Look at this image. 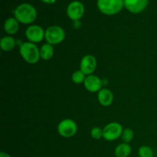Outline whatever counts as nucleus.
<instances>
[{
	"label": "nucleus",
	"instance_id": "nucleus-1",
	"mask_svg": "<svg viewBox=\"0 0 157 157\" xmlns=\"http://www.w3.org/2000/svg\"><path fill=\"white\" fill-rule=\"evenodd\" d=\"M14 15L18 22L31 24L36 19L37 11L32 5L29 3H21L15 8Z\"/></svg>",
	"mask_w": 157,
	"mask_h": 157
},
{
	"label": "nucleus",
	"instance_id": "nucleus-2",
	"mask_svg": "<svg viewBox=\"0 0 157 157\" xmlns=\"http://www.w3.org/2000/svg\"><path fill=\"white\" fill-rule=\"evenodd\" d=\"M19 52L23 59L29 64H35L41 58L40 50L35 43H22L19 47Z\"/></svg>",
	"mask_w": 157,
	"mask_h": 157
},
{
	"label": "nucleus",
	"instance_id": "nucleus-3",
	"mask_svg": "<svg viewBox=\"0 0 157 157\" xmlns=\"http://www.w3.org/2000/svg\"><path fill=\"white\" fill-rule=\"evenodd\" d=\"M97 6L101 13L113 15L122 10L124 7V0H98Z\"/></svg>",
	"mask_w": 157,
	"mask_h": 157
},
{
	"label": "nucleus",
	"instance_id": "nucleus-4",
	"mask_svg": "<svg viewBox=\"0 0 157 157\" xmlns=\"http://www.w3.org/2000/svg\"><path fill=\"white\" fill-rule=\"evenodd\" d=\"M64 38H65V32L60 26L52 25L46 29L44 38L49 44H60L64 41Z\"/></svg>",
	"mask_w": 157,
	"mask_h": 157
},
{
	"label": "nucleus",
	"instance_id": "nucleus-5",
	"mask_svg": "<svg viewBox=\"0 0 157 157\" xmlns=\"http://www.w3.org/2000/svg\"><path fill=\"white\" fill-rule=\"evenodd\" d=\"M78 130L76 123L71 119H65L61 121L58 126V131L61 136L65 138L75 136Z\"/></svg>",
	"mask_w": 157,
	"mask_h": 157
},
{
	"label": "nucleus",
	"instance_id": "nucleus-6",
	"mask_svg": "<svg viewBox=\"0 0 157 157\" xmlns=\"http://www.w3.org/2000/svg\"><path fill=\"white\" fill-rule=\"evenodd\" d=\"M103 137L107 141H113L122 136L123 127L121 124L117 122H112L107 124L104 130Z\"/></svg>",
	"mask_w": 157,
	"mask_h": 157
},
{
	"label": "nucleus",
	"instance_id": "nucleus-7",
	"mask_svg": "<svg viewBox=\"0 0 157 157\" xmlns=\"http://www.w3.org/2000/svg\"><path fill=\"white\" fill-rule=\"evenodd\" d=\"M84 6L80 1H73L69 3L67 8V15L72 21H79L84 14Z\"/></svg>",
	"mask_w": 157,
	"mask_h": 157
},
{
	"label": "nucleus",
	"instance_id": "nucleus-8",
	"mask_svg": "<svg viewBox=\"0 0 157 157\" xmlns=\"http://www.w3.org/2000/svg\"><path fill=\"white\" fill-rule=\"evenodd\" d=\"M45 32L43 30L42 28L37 25H32L29 26L25 31V36L29 42L38 43L41 42L44 38Z\"/></svg>",
	"mask_w": 157,
	"mask_h": 157
},
{
	"label": "nucleus",
	"instance_id": "nucleus-9",
	"mask_svg": "<svg viewBox=\"0 0 157 157\" xmlns=\"http://www.w3.org/2000/svg\"><path fill=\"white\" fill-rule=\"evenodd\" d=\"M97 67V60L94 56L87 55L81 59L80 64V70L85 75H92Z\"/></svg>",
	"mask_w": 157,
	"mask_h": 157
},
{
	"label": "nucleus",
	"instance_id": "nucleus-10",
	"mask_svg": "<svg viewBox=\"0 0 157 157\" xmlns=\"http://www.w3.org/2000/svg\"><path fill=\"white\" fill-rule=\"evenodd\" d=\"M149 0H124V7L130 12L138 14L147 7Z\"/></svg>",
	"mask_w": 157,
	"mask_h": 157
},
{
	"label": "nucleus",
	"instance_id": "nucleus-11",
	"mask_svg": "<svg viewBox=\"0 0 157 157\" xmlns=\"http://www.w3.org/2000/svg\"><path fill=\"white\" fill-rule=\"evenodd\" d=\"M84 87L88 91L95 93V92L100 91L102 87V81L96 75H90L86 77L85 81L84 82Z\"/></svg>",
	"mask_w": 157,
	"mask_h": 157
},
{
	"label": "nucleus",
	"instance_id": "nucleus-12",
	"mask_svg": "<svg viewBox=\"0 0 157 157\" xmlns=\"http://www.w3.org/2000/svg\"><path fill=\"white\" fill-rule=\"evenodd\" d=\"M98 101L101 105L104 106V107H107L110 106V104L113 103V93L110 91L109 89L104 88L101 89L99 92H98Z\"/></svg>",
	"mask_w": 157,
	"mask_h": 157
},
{
	"label": "nucleus",
	"instance_id": "nucleus-13",
	"mask_svg": "<svg viewBox=\"0 0 157 157\" xmlns=\"http://www.w3.org/2000/svg\"><path fill=\"white\" fill-rule=\"evenodd\" d=\"M18 21L14 17H10L7 18L4 23V30L9 35H14L17 33L19 29V24Z\"/></svg>",
	"mask_w": 157,
	"mask_h": 157
},
{
	"label": "nucleus",
	"instance_id": "nucleus-14",
	"mask_svg": "<svg viewBox=\"0 0 157 157\" xmlns=\"http://www.w3.org/2000/svg\"><path fill=\"white\" fill-rule=\"evenodd\" d=\"M132 152V148L128 144H121L115 148L114 154L117 157H128Z\"/></svg>",
	"mask_w": 157,
	"mask_h": 157
},
{
	"label": "nucleus",
	"instance_id": "nucleus-15",
	"mask_svg": "<svg viewBox=\"0 0 157 157\" xmlns=\"http://www.w3.org/2000/svg\"><path fill=\"white\" fill-rule=\"evenodd\" d=\"M54 55V48L52 44L46 43L41 46L40 49V56L44 61L50 60Z\"/></svg>",
	"mask_w": 157,
	"mask_h": 157
},
{
	"label": "nucleus",
	"instance_id": "nucleus-16",
	"mask_svg": "<svg viewBox=\"0 0 157 157\" xmlns=\"http://www.w3.org/2000/svg\"><path fill=\"white\" fill-rule=\"evenodd\" d=\"M0 47L4 52H9L15 47V40L11 36L3 37L0 41Z\"/></svg>",
	"mask_w": 157,
	"mask_h": 157
},
{
	"label": "nucleus",
	"instance_id": "nucleus-17",
	"mask_svg": "<svg viewBox=\"0 0 157 157\" xmlns=\"http://www.w3.org/2000/svg\"><path fill=\"white\" fill-rule=\"evenodd\" d=\"M85 75L81 70L76 71L75 72H74L71 77L72 81L74 83H75V84H81V83H84V81H85Z\"/></svg>",
	"mask_w": 157,
	"mask_h": 157
},
{
	"label": "nucleus",
	"instance_id": "nucleus-18",
	"mask_svg": "<svg viewBox=\"0 0 157 157\" xmlns=\"http://www.w3.org/2000/svg\"><path fill=\"white\" fill-rule=\"evenodd\" d=\"M138 155L140 157H153V151L148 146H143L139 149Z\"/></svg>",
	"mask_w": 157,
	"mask_h": 157
},
{
	"label": "nucleus",
	"instance_id": "nucleus-19",
	"mask_svg": "<svg viewBox=\"0 0 157 157\" xmlns=\"http://www.w3.org/2000/svg\"><path fill=\"white\" fill-rule=\"evenodd\" d=\"M133 136H134V133L130 128H127L123 131L122 139L126 144H129L130 142H131L133 139Z\"/></svg>",
	"mask_w": 157,
	"mask_h": 157
},
{
	"label": "nucleus",
	"instance_id": "nucleus-20",
	"mask_svg": "<svg viewBox=\"0 0 157 157\" xmlns=\"http://www.w3.org/2000/svg\"><path fill=\"white\" fill-rule=\"evenodd\" d=\"M91 136L94 139H101V137H103V135H104V130L102 129H101L100 127H94V128L92 129L91 132Z\"/></svg>",
	"mask_w": 157,
	"mask_h": 157
},
{
	"label": "nucleus",
	"instance_id": "nucleus-21",
	"mask_svg": "<svg viewBox=\"0 0 157 157\" xmlns=\"http://www.w3.org/2000/svg\"><path fill=\"white\" fill-rule=\"evenodd\" d=\"M42 2L46 3V4H54L56 2V0H41Z\"/></svg>",
	"mask_w": 157,
	"mask_h": 157
},
{
	"label": "nucleus",
	"instance_id": "nucleus-22",
	"mask_svg": "<svg viewBox=\"0 0 157 157\" xmlns=\"http://www.w3.org/2000/svg\"><path fill=\"white\" fill-rule=\"evenodd\" d=\"M0 157H11V156L9 153H5V152H1L0 153Z\"/></svg>",
	"mask_w": 157,
	"mask_h": 157
}]
</instances>
